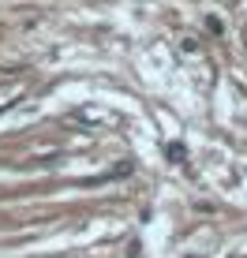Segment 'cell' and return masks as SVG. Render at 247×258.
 I'll return each instance as SVG.
<instances>
[{
  "mask_svg": "<svg viewBox=\"0 0 247 258\" xmlns=\"http://www.w3.org/2000/svg\"><path fill=\"white\" fill-rule=\"evenodd\" d=\"M165 154H169L176 165H183V161H188V150H183V142H169V146H165Z\"/></svg>",
  "mask_w": 247,
  "mask_h": 258,
  "instance_id": "6da1fadb",
  "label": "cell"
}]
</instances>
